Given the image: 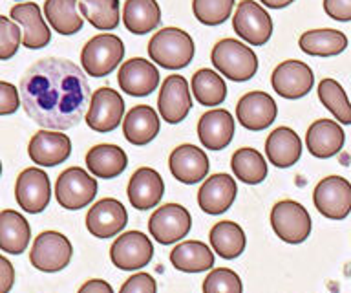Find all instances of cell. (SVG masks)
<instances>
[{
	"mask_svg": "<svg viewBox=\"0 0 351 293\" xmlns=\"http://www.w3.org/2000/svg\"><path fill=\"white\" fill-rule=\"evenodd\" d=\"M90 95L84 73L66 59H43L29 67L21 81V101L27 117L43 128L68 130L86 112Z\"/></svg>",
	"mask_w": 351,
	"mask_h": 293,
	"instance_id": "6da1fadb",
	"label": "cell"
},
{
	"mask_svg": "<svg viewBox=\"0 0 351 293\" xmlns=\"http://www.w3.org/2000/svg\"><path fill=\"white\" fill-rule=\"evenodd\" d=\"M196 46L186 32L163 28L148 43V57L165 70H183L191 65Z\"/></svg>",
	"mask_w": 351,
	"mask_h": 293,
	"instance_id": "7a4b0ae2",
	"label": "cell"
},
{
	"mask_svg": "<svg viewBox=\"0 0 351 293\" xmlns=\"http://www.w3.org/2000/svg\"><path fill=\"white\" fill-rule=\"evenodd\" d=\"M214 68L234 83H245L258 72L256 54L236 39H221L210 54Z\"/></svg>",
	"mask_w": 351,
	"mask_h": 293,
	"instance_id": "3957f363",
	"label": "cell"
},
{
	"mask_svg": "<svg viewBox=\"0 0 351 293\" xmlns=\"http://www.w3.org/2000/svg\"><path fill=\"white\" fill-rule=\"evenodd\" d=\"M125 57V45L114 34H99L84 45L81 65L92 78H106L119 67Z\"/></svg>",
	"mask_w": 351,
	"mask_h": 293,
	"instance_id": "277c9868",
	"label": "cell"
},
{
	"mask_svg": "<svg viewBox=\"0 0 351 293\" xmlns=\"http://www.w3.org/2000/svg\"><path fill=\"white\" fill-rule=\"evenodd\" d=\"M271 227L282 242L296 246L311 235L313 222L304 205L295 200H282L271 211Z\"/></svg>",
	"mask_w": 351,
	"mask_h": 293,
	"instance_id": "5b68a950",
	"label": "cell"
},
{
	"mask_svg": "<svg viewBox=\"0 0 351 293\" xmlns=\"http://www.w3.org/2000/svg\"><path fill=\"white\" fill-rule=\"evenodd\" d=\"M73 246L70 238L59 231H43L35 238L29 251V262L44 273L62 271L71 262Z\"/></svg>",
	"mask_w": 351,
	"mask_h": 293,
	"instance_id": "8992f818",
	"label": "cell"
},
{
	"mask_svg": "<svg viewBox=\"0 0 351 293\" xmlns=\"http://www.w3.org/2000/svg\"><path fill=\"white\" fill-rule=\"evenodd\" d=\"M97 194V180L81 167H70L60 172L55 183V198L60 207L77 211L92 204Z\"/></svg>",
	"mask_w": 351,
	"mask_h": 293,
	"instance_id": "52a82bcc",
	"label": "cell"
},
{
	"mask_svg": "<svg viewBox=\"0 0 351 293\" xmlns=\"http://www.w3.org/2000/svg\"><path fill=\"white\" fill-rule=\"evenodd\" d=\"M192 216L180 204L161 205L148 220V231L161 246H172L191 233Z\"/></svg>",
	"mask_w": 351,
	"mask_h": 293,
	"instance_id": "ba28073f",
	"label": "cell"
},
{
	"mask_svg": "<svg viewBox=\"0 0 351 293\" xmlns=\"http://www.w3.org/2000/svg\"><path fill=\"white\" fill-rule=\"evenodd\" d=\"M315 207L328 220H344L351 213V183L342 176H326L313 193Z\"/></svg>",
	"mask_w": 351,
	"mask_h": 293,
	"instance_id": "9c48e42d",
	"label": "cell"
},
{
	"mask_svg": "<svg viewBox=\"0 0 351 293\" xmlns=\"http://www.w3.org/2000/svg\"><path fill=\"white\" fill-rule=\"evenodd\" d=\"M232 28L249 45L263 46L273 35V19L254 0H241L234 12Z\"/></svg>",
	"mask_w": 351,
	"mask_h": 293,
	"instance_id": "30bf717a",
	"label": "cell"
},
{
	"mask_svg": "<svg viewBox=\"0 0 351 293\" xmlns=\"http://www.w3.org/2000/svg\"><path fill=\"white\" fill-rule=\"evenodd\" d=\"M123 116H125V101L119 92L103 86L92 94L90 108H88L84 119L93 132L106 134L119 127Z\"/></svg>",
	"mask_w": 351,
	"mask_h": 293,
	"instance_id": "8fae6325",
	"label": "cell"
},
{
	"mask_svg": "<svg viewBox=\"0 0 351 293\" xmlns=\"http://www.w3.org/2000/svg\"><path fill=\"white\" fill-rule=\"evenodd\" d=\"M154 246L141 231H126L115 238L110 248V259L115 268L123 271L141 270L152 260Z\"/></svg>",
	"mask_w": 351,
	"mask_h": 293,
	"instance_id": "7c38bea8",
	"label": "cell"
},
{
	"mask_svg": "<svg viewBox=\"0 0 351 293\" xmlns=\"http://www.w3.org/2000/svg\"><path fill=\"white\" fill-rule=\"evenodd\" d=\"M15 198L21 209L29 215L43 213L51 200V185H49L48 174L38 167L24 169L16 176Z\"/></svg>",
	"mask_w": 351,
	"mask_h": 293,
	"instance_id": "4fadbf2b",
	"label": "cell"
},
{
	"mask_svg": "<svg viewBox=\"0 0 351 293\" xmlns=\"http://www.w3.org/2000/svg\"><path fill=\"white\" fill-rule=\"evenodd\" d=\"M158 110L161 119L178 125L192 110V97L189 81L180 73H172L161 83L158 95Z\"/></svg>",
	"mask_w": 351,
	"mask_h": 293,
	"instance_id": "5bb4252c",
	"label": "cell"
},
{
	"mask_svg": "<svg viewBox=\"0 0 351 293\" xmlns=\"http://www.w3.org/2000/svg\"><path fill=\"white\" fill-rule=\"evenodd\" d=\"M271 84L274 92L284 99H302L311 92L315 84V73L306 62L289 59L274 68Z\"/></svg>",
	"mask_w": 351,
	"mask_h": 293,
	"instance_id": "9a60e30c",
	"label": "cell"
},
{
	"mask_svg": "<svg viewBox=\"0 0 351 293\" xmlns=\"http://www.w3.org/2000/svg\"><path fill=\"white\" fill-rule=\"evenodd\" d=\"M278 116V106L276 101L267 92H249L238 101L236 105V117L241 127H245L251 132L265 130L274 123Z\"/></svg>",
	"mask_w": 351,
	"mask_h": 293,
	"instance_id": "2e32d148",
	"label": "cell"
},
{
	"mask_svg": "<svg viewBox=\"0 0 351 293\" xmlns=\"http://www.w3.org/2000/svg\"><path fill=\"white\" fill-rule=\"evenodd\" d=\"M128 213L115 198H103L90 207L86 215V229L95 238H112L125 229Z\"/></svg>",
	"mask_w": 351,
	"mask_h": 293,
	"instance_id": "e0dca14e",
	"label": "cell"
},
{
	"mask_svg": "<svg viewBox=\"0 0 351 293\" xmlns=\"http://www.w3.org/2000/svg\"><path fill=\"white\" fill-rule=\"evenodd\" d=\"M11 21L22 28V45L27 50L46 48L51 40V30L44 23L40 6L35 2H21L11 8Z\"/></svg>",
	"mask_w": 351,
	"mask_h": 293,
	"instance_id": "ac0fdd59",
	"label": "cell"
},
{
	"mask_svg": "<svg viewBox=\"0 0 351 293\" xmlns=\"http://www.w3.org/2000/svg\"><path fill=\"white\" fill-rule=\"evenodd\" d=\"M117 83L125 94L132 97H145L159 86V72L150 61L136 57V59H128L119 68Z\"/></svg>",
	"mask_w": 351,
	"mask_h": 293,
	"instance_id": "d6986e66",
	"label": "cell"
},
{
	"mask_svg": "<svg viewBox=\"0 0 351 293\" xmlns=\"http://www.w3.org/2000/svg\"><path fill=\"white\" fill-rule=\"evenodd\" d=\"M169 167L172 176L178 182L185 185H194V183L205 180L208 174V158L205 150L196 147V145H180L170 152Z\"/></svg>",
	"mask_w": 351,
	"mask_h": 293,
	"instance_id": "ffe728a7",
	"label": "cell"
},
{
	"mask_svg": "<svg viewBox=\"0 0 351 293\" xmlns=\"http://www.w3.org/2000/svg\"><path fill=\"white\" fill-rule=\"evenodd\" d=\"M346 134L337 119H317L306 132L307 152L318 160H329L342 150Z\"/></svg>",
	"mask_w": 351,
	"mask_h": 293,
	"instance_id": "44dd1931",
	"label": "cell"
},
{
	"mask_svg": "<svg viewBox=\"0 0 351 293\" xmlns=\"http://www.w3.org/2000/svg\"><path fill=\"white\" fill-rule=\"evenodd\" d=\"M236 194H238V185H236L234 178L221 172V174L208 176L203 182L197 191V204L203 213L218 216L230 209V205L234 204Z\"/></svg>",
	"mask_w": 351,
	"mask_h": 293,
	"instance_id": "7402d4cb",
	"label": "cell"
},
{
	"mask_svg": "<svg viewBox=\"0 0 351 293\" xmlns=\"http://www.w3.org/2000/svg\"><path fill=\"white\" fill-rule=\"evenodd\" d=\"M27 154L33 163L40 167H55L64 163L71 154V139L62 132H40L33 134L27 145Z\"/></svg>",
	"mask_w": 351,
	"mask_h": 293,
	"instance_id": "603a6c76",
	"label": "cell"
},
{
	"mask_svg": "<svg viewBox=\"0 0 351 293\" xmlns=\"http://www.w3.org/2000/svg\"><path fill=\"white\" fill-rule=\"evenodd\" d=\"M236 132L234 117L223 108L205 112L197 123V136L205 149L221 150L229 147Z\"/></svg>",
	"mask_w": 351,
	"mask_h": 293,
	"instance_id": "cb8c5ba5",
	"label": "cell"
},
{
	"mask_svg": "<svg viewBox=\"0 0 351 293\" xmlns=\"http://www.w3.org/2000/svg\"><path fill=\"white\" fill-rule=\"evenodd\" d=\"M165 194V182L152 167H141L132 174L128 182V200L132 207L139 211L152 209L159 205Z\"/></svg>",
	"mask_w": 351,
	"mask_h": 293,
	"instance_id": "d4e9b609",
	"label": "cell"
},
{
	"mask_svg": "<svg viewBox=\"0 0 351 293\" xmlns=\"http://www.w3.org/2000/svg\"><path fill=\"white\" fill-rule=\"evenodd\" d=\"M158 112L148 105H137L128 110V114L123 119V132L128 143L134 147H145L159 134Z\"/></svg>",
	"mask_w": 351,
	"mask_h": 293,
	"instance_id": "484cf974",
	"label": "cell"
},
{
	"mask_svg": "<svg viewBox=\"0 0 351 293\" xmlns=\"http://www.w3.org/2000/svg\"><path fill=\"white\" fill-rule=\"evenodd\" d=\"M265 156L278 169L293 167L302 156V141L289 127L274 128L265 139Z\"/></svg>",
	"mask_w": 351,
	"mask_h": 293,
	"instance_id": "4316f807",
	"label": "cell"
},
{
	"mask_svg": "<svg viewBox=\"0 0 351 293\" xmlns=\"http://www.w3.org/2000/svg\"><path fill=\"white\" fill-rule=\"evenodd\" d=\"M32 240V226L15 209L0 211V249L10 255H22Z\"/></svg>",
	"mask_w": 351,
	"mask_h": 293,
	"instance_id": "83f0119b",
	"label": "cell"
},
{
	"mask_svg": "<svg viewBox=\"0 0 351 293\" xmlns=\"http://www.w3.org/2000/svg\"><path fill=\"white\" fill-rule=\"evenodd\" d=\"M128 165L126 152L117 145H95L88 150L86 167L92 176L112 180L123 174Z\"/></svg>",
	"mask_w": 351,
	"mask_h": 293,
	"instance_id": "f1b7e54d",
	"label": "cell"
},
{
	"mask_svg": "<svg viewBox=\"0 0 351 293\" xmlns=\"http://www.w3.org/2000/svg\"><path fill=\"white\" fill-rule=\"evenodd\" d=\"M170 262L183 273H203L214 266V253L205 242L186 240L170 251Z\"/></svg>",
	"mask_w": 351,
	"mask_h": 293,
	"instance_id": "f546056e",
	"label": "cell"
},
{
	"mask_svg": "<svg viewBox=\"0 0 351 293\" xmlns=\"http://www.w3.org/2000/svg\"><path fill=\"white\" fill-rule=\"evenodd\" d=\"M123 23L134 35H147L161 24V8L158 0H126Z\"/></svg>",
	"mask_w": 351,
	"mask_h": 293,
	"instance_id": "4dcf8cb0",
	"label": "cell"
},
{
	"mask_svg": "<svg viewBox=\"0 0 351 293\" xmlns=\"http://www.w3.org/2000/svg\"><path fill=\"white\" fill-rule=\"evenodd\" d=\"M210 248L219 255V259L232 260L238 259L247 246V237L236 222L221 220L208 233Z\"/></svg>",
	"mask_w": 351,
	"mask_h": 293,
	"instance_id": "1f68e13d",
	"label": "cell"
},
{
	"mask_svg": "<svg viewBox=\"0 0 351 293\" xmlns=\"http://www.w3.org/2000/svg\"><path fill=\"white\" fill-rule=\"evenodd\" d=\"M300 50L311 57H335L348 48V37L339 30H309L302 34Z\"/></svg>",
	"mask_w": 351,
	"mask_h": 293,
	"instance_id": "d6a6232c",
	"label": "cell"
},
{
	"mask_svg": "<svg viewBox=\"0 0 351 293\" xmlns=\"http://www.w3.org/2000/svg\"><path fill=\"white\" fill-rule=\"evenodd\" d=\"M44 15L59 35H73L84 26V19L77 13V0H46Z\"/></svg>",
	"mask_w": 351,
	"mask_h": 293,
	"instance_id": "836d02e7",
	"label": "cell"
},
{
	"mask_svg": "<svg viewBox=\"0 0 351 293\" xmlns=\"http://www.w3.org/2000/svg\"><path fill=\"white\" fill-rule=\"evenodd\" d=\"M230 169L240 182L247 185H258L267 176V161L260 150L252 147H241L230 158Z\"/></svg>",
	"mask_w": 351,
	"mask_h": 293,
	"instance_id": "e575fe53",
	"label": "cell"
},
{
	"mask_svg": "<svg viewBox=\"0 0 351 293\" xmlns=\"http://www.w3.org/2000/svg\"><path fill=\"white\" fill-rule=\"evenodd\" d=\"M191 89L197 103L203 106H216L223 103L227 97V84H225L223 78L208 68L197 70L192 75Z\"/></svg>",
	"mask_w": 351,
	"mask_h": 293,
	"instance_id": "d590c367",
	"label": "cell"
},
{
	"mask_svg": "<svg viewBox=\"0 0 351 293\" xmlns=\"http://www.w3.org/2000/svg\"><path fill=\"white\" fill-rule=\"evenodd\" d=\"M79 10L95 30L108 34L119 26V0H79Z\"/></svg>",
	"mask_w": 351,
	"mask_h": 293,
	"instance_id": "8d00e7d4",
	"label": "cell"
},
{
	"mask_svg": "<svg viewBox=\"0 0 351 293\" xmlns=\"http://www.w3.org/2000/svg\"><path fill=\"white\" fill-rule=\"evenodd\" d=\"M318 99L333 114V117H337V121L351 125V103L339 81L331 78L322 79L318 84Z\"/></svg>",
	"mask_w": 351,
	"mask_h": 293,
	"instance_id": "74e56055",
	"label": "cell"
},
{
	"mask_svg": "<svg viewBox=\"0 0 351 293\" xmlns=\"http://www.w3.org/2000/svg\"><path fill=\"white\" fill-rule=\"evenodd\" d=\"M234 0H192L194 17L205 26H219L232 15Z\"/></svg>",
	"mask_w": 351,
	"mask_h": 293,
	"instance_id": "f35d334b",
	"label": "cell"
},
{
	"mask_svg": "<svg viewBox=\"0 0 351 293\" xmlns=\"http://www.w3.org/2000/svg\"><path fill=\"white\" fill-rule=\"evenodd\" d=\"M243 284L238 273L229 268H216L205 277L203 293H241Z\"/></svg>",
	"mask_w": 351,
	"mask_h": 293,
	"instance_id": "ab89813d",
	"label": "cell"
},
{
	"mask_svg": "<svg viewBox=\"0 0 351 293\" xmlns=\"http://www.w3.org/2000/svg\"><path fill=\"white\" fill-rule=\"evenodd\" d=\"M22 45V28L15 21L0 15V61H10Z\"/></svg>",
	"mask_w": 351,
	"mask_h": 293,
	"instance_id": "60d3db41",
	"label": "cell"
},
{
	"mask_svg": "<svg viewBox=\"0 0 351 293\" xmlns=\"http://www.w3.org/2000/svg\"><path fill=\"white\" fill-rule=\"evenodd\" d=\"M119 293H158V282L148 273H136L126 279Z\"/></svg>",
	"mask_w": 351,
	"mask_h": 293,
	"instance_id": "b9f144b4",
	"label": "cell"
},
{
	"mask_svg": "<svg viewBox=\"0 0 351 293\" xmlns=\"http://www.w3.org/2000/svg\"><path fill=\"white\" fill-rule=\"evenodd\" d=\"M21 97H19V90L15 84L8 83V81H0V116H11L19 110L21 106Z\"/></svg>",
	"mask_w": 351,
	"mask_h": 293,
	"instance_id": "7bdbcfd3",
	"label": "cell"
},
{
	"mask_svg": "<svg viewBox=\"0 0 351 293\" xmlns=\"http://www.w3.org/2000/svg\"><path fill=\"white\" fill-rule=\"evenodd\" d=\"M324 12H326V15L333 19V21L350 23L351 0H324Z\"/></svg>",
	"mask_w": 351,
	"mask_h": 293,
	"instance_id": "ee69618b",
	"label": "cell"
},
{
	"mask_svg": "<svg viewBox=\"0 0 351 293\" xmlns=\"http://www.w3.org/2000/svg\"><path fill=\"white\" fill-rule=\"evenodd\" d=\"M15 284V268L10 260L0 255V293H10Z\"/></svg>",
	"mask_w": 351,
	"mask_h": 293,
	"instance_id": "f6af8a7d",
	"label": "cell"
},
{
	"mask_svg": "<svg viewBox=\"0 0 351 293\" xmlns=\"http://www.w3.org/2000/svg\"><path fill=\"white\" fill-rule=\"evenodd\" d=\"M77 293H114V288L103 279H90L82 284Z\"/></svg>",
	"mask_w": 351,
	"mask_h": 293,
	"instance_id": "bcb514c9",
	"label": "cell"
},
{
	"mask_svg": "<svg viewBox=\"0 0 351 293\" xmlns=\"http://www.w3.org/2000/svg\"><path fill=\"white\" fill-rule=\"evenodd\" d=\"M263 6L271 8V10H282V8H287L289 4H293L295 0H260Z\"/></svg>",
	"mask_w": 351,
	"mask_h": 293,
	"instance_id": "7dc6e473",
	"label": "cell"
},
{
	"mask_svg": "<svg viewBox=\"0 0 351 293\" xmlns=\"http://www.w3.org/2000/svg\"><path fill=\"white\" fill-rule=\"evenodd\" d=\"M0 176H2V161H0Z\"/></svg>",
	"mask_w": 351,
	"mask_h": 293,
	"instance_id": "c3c4849f",
	"label": "cell"
},
{
	"mask_svg": "<svg viewBox=\"0 0 351 293\" xmlns=\"http://www.w3.org/2000/svg\"><path fill=\"white\" fill-rule=\"evenodd\" d=\"M19 2H22V0H19Z\"/></svg>",
	"mask_w": 351,
	"mask_h": 293,
	"instance_id": "681fc988",
	"label": "cell"
}]
</instances>
